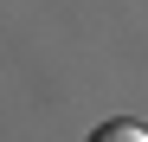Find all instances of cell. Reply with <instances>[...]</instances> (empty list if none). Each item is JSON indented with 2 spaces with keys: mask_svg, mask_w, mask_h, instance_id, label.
<instances>
[{
  "mask_svg": "<svg viewBox=\"0 0 148 142\" xmlns=\"http://www.w3.org/2000/svg\"><path fill=\"white\" fill-rule=\"evenodd\" d=\"M90 142H148L142 123H103V129H90Z\"/></svg>",
  "mask_w": 148,
  "mask_h": 142,
  "instance_id": "6da1fadb",
  "label": "cell"
}]
</instances>
